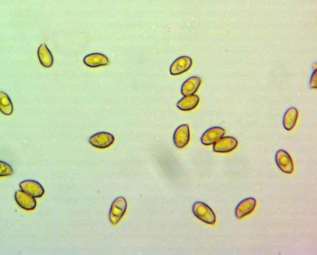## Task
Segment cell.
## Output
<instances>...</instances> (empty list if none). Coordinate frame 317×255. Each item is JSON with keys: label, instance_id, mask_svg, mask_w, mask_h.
<instances>
[{"label": "cell", "instance_id": "obj_1", "mask_svg": "<svg viewBox=\"0 0 317 255\" xmlns=\"http://www.w3.org/2000/svg\"><path fill=\"white\" fill-rule=\"evenodd\" d=\"M194 215L200 221L209 225L216 223V218L213 210L208 205L202 201L195 202L192 206Z\"/></svg>", "mask_w": 317, "mask_h": 255}, {"label": "cell", "instance_id": "obj_2", "mask_svg": "<svg viewBox=\"0 0 317 255\" xmlns=\"http://www.w3.org/2000/svg\"><path fill=\"white\" fill-rule=\"evenodd\" d=\"M127 208V202L122 196L114 200L109 212V220L113 225H115L122 218Z\"/></svg>", "mask_w": 317, "mask_h": 255}, {"label": "cell", "instance_id": "obj_3", "mask_svg": "<svg viewBox=\"0 0 317 255\" xmlns=\"http://www.w3.org/2000/svg\"><path fill=\"white\" fill-rule=\"evenodd\" d=\"M275 161L278 167L283 172L292 174L294 171V163L290 155L285 150H278L275 154Z\"/></svg>", "mask_w": 317, "mask_h": 255}, {"label": "cell", "instance_id": "obj_4", "mask_svg": "<svg viewBox=\"0 0 317 255\" xmlns=\"http://www.w3.org/2000/svg\"><path fill=\"white\" fill-rule=\"evenodd\" d=\"M115 140L112 133L107 132H100L90 137L89 142L93 147L98 149H106L113 144Z\"/></svg>", "mask_w": 317, "mask_h": 255}, {"label": "cell", "instance_id": "obj_5", "mask_svg": "<svg viewBox=\"0 0 317 255\" xmlns=\"http://www.w3.org/2000/svg\"><path fill=\"white\" fill-rule=\"evenodd\" d=\"M20 187L23 191L27 193L35 198H39L44 196L45 190L42 185L33 180H24L20 183Z\"/></svg>", "mask_w": 317, "mask_h": 255}, {"label": "cell", "instance_id": "obj_6", "mask_svg": "<svg viewBox=\"0 0 317 255\" xmlns=\"http://www.w3.org/2000/svg\"><path fill=\"white\" fill-rule=\"evenodd\" d=\"M238 145L237 140L231 136L221 137L213 144V150L216 153H229L235 150Z\"/></svg>", "mask_w": 317, "mask_h": 255}, {"label": "cell", "instance_id": "obj_7", "mask_svg": "<svg viewBox=\"0 0 317 255\" xmlns=\"http://www.w3.org/2000/svg\"><path fill=\"white\" fill-rule=\"evenodd\" d=\"M190 128L188 125H182L178 126L173 133V143L178 149H183L187 146L190 141Z\"/></svg>", "mask_w": 317, "mask_h": 255}, {"label": "cell", "instance_id": "obj_8", "mask_svg": "<svg viewBox=\"0 0 317 255\" xmlns=\"http://www.w3.org/2000/svg\"><path fill=\"white\" fill-rule=\"evenodd\" d=\"M192 64V59L190 57L181 56L173 62L169 71L172 75H179L189 70Z\"/></svg>", "mask_w": 317, "mask_h": 255}, {"label": "cell", "instance_id": "obj_9", "mask_svg": "<svg viewBox=\"0 0 317 255\" xmlns=\"http://www.w3.org/2000/svg\"><path fill=\"white\" fill-rule=\"evenodd\" d=\"M257 205L256 199L254 197H247L242 200L235 209V215L238 219H241L249 215L254 211Z\"/></svg>", "mask_w": 317, "mask_h": 255}, {"label": "cell", "instance_id": "obj_10", "mask_svg": "<svg viewBox=\"0 0 317 255\" xmlns=\"http://www.w3.org/2000/svg\"><path fill=\"white\" fill-rule=\"evenodd\" d=\"M14 198L18 206L26 211H33L36 207L37 202L35 197L21 190L16 191L14 194Z\"/></svg>", "mask_w": 317, "mask_h": 255}, {"label": "cell", "instance_id": "obj_11", "mask_svg": "<svg viewBox=\"0 0 317 255\" xmlns=\"http://www.w3.org/2000/svg\"><path fill=\"white\" fill-rule=\"evenodd\" d=\"M225 133V130L221 127L216 126V127L209 128L202 135V144L206 146L213 145L214 143L223 137Z\"/></svg>", "mask_w": 317, "mask_h": 255}, {"label": "cell", "instance_id": "obj_12", "mask_svg": "<svg viewBox=\"0 0 317 255\" xmlns=\"http://www.w3.org/2000/svg\"><path fill=\"white\" fill-rule=\"evenodd\" d=\"M83 63L90 68H97L109 65V60L104 54L92 53L85 56L83 59Z\"/></svg>", "mask_w": 317, "mask_h": 255}, {"label": "cell", "instance_id": "obj_13", "mask_svg": "<svg viewBox=\"0 0 317 255\" xmlns=\"http://www.w3.org/2000/svg\"><path fill=\"white\" fill-rule=\"evenodd\" d=\"M201 84L202 79L200 77L194 76L188 78L181 87V94L183 96L194 95L196 94Z\"/></svg>", "mask_w": 317, "mask_h": 255}, {"label": "cell", "instance_id": "obj_14", "mask_svg": "<svg viewBox=\"0 0 317 255\" xmlns=\"http://www.w3.org/2000/svg\"><path fill=\"white\" fill-rule=\"evenodd\" d=\"M299 112L294 107L288 109L284 114L283 125L286 130L290 131L294 128L297 121Z\"/></svg>", "mask_w": 317, "mask_h": 255}, {"label": "cell", "instance_id": "obj_15", "mask_svg": "<svg viewBox=\"0 0 317 255\" xmlns=\"http://www.w3.org/2000/svg\"><path fill=\"white\" fill-rule=\"evenodd\" d=\"M200 97L197 95L183 96L177 102V107L181 111H190L194 109L199 104Z\"/></svg>", "mask_w": 317, "mask_h": 255}, {"label": "cell", "instance_id": "obj_16", "mask_svg": "<svg viewBox=\"0 0 317 255\" xmlns=\"http://www.w3.org/2000/svg\"><path fill=\"white\" fill-rule=\"evenodd\" d=\"M40 64L45 68H51L54 64V57L45 44L40 45L37 51Z\"/></svg>", "mask_w": 317, "mask_h": 255}, {"label": "cell", "instance_id": "obj_17", "mask_svg": "<svg viewBox=\"0 0 317 255\" xmlns=\"http://www.w3.org/2000/svg\"><path fill=\"white\" fill-rule=\"evenodd\" d=\"M0 111L6 116H10L13 113V105L8 95L0 92Z\"/></svg>", "mask_w": 317, "mask_h": 255}, {"label": "cell", "instance_id": "obj_18", "mask_svg": "<svg viewBox=\"0 0 317 255\" xmlns=\"http://www.w3.org/2000/svg\"><path fill=\"white\" fill-rule=\"evenodd\" d=\"M13 174V170L10 164L0 160V177L11 176Z\"/></svg>", "mask_w": 317, "mask_h": 255}, {"label": "cell", "instance_id": "obj_19", "mask_svg": "<svg viewBox=\"0 0 317 255\" xmlns=\"http://www.w3.org/2000/svg\"><path fill=\"white\" fill-rule=\"evenodd\" d=\"M317 69H315L314 72L312 74L311 80H310V87L313 89H316L317 88Z\"/></svg>", "mask_w": 317, "mask_h": 255}]
</instances>
